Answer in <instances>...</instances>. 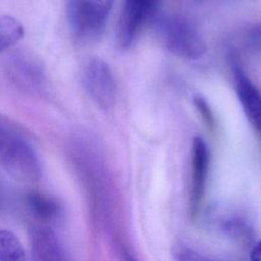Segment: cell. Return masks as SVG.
<instances>
[{"instance_id":"6da1fadb","label":"cell","mask_w":261,"mask_h":261,"mask_svg":"<svg viewBox=\"0 0 261 261\" xmlns=\"http://www.w3.org/2000/svg\"><path fill=\"white\" fill-rule=\"evenodd\" d=\"M0 164L14 177L35 181L41 176L39 158L22 132L0 116Z\"/></svg>"},{"instance_id":"7a4b0ae2","label":"cell","mask_w":261,"mask_h":261,"mask_svg":"<svg viewBox=\"0 0 261 261\" xmlns=\"http://www.w3.org/2000/svg\"><path fill=\"white\" fill-rule=\"evenodd\" d=\"M113 0H69L67 19L74 39L82 44L97 41L103 34Z\"/></svg>"},{"instance_id":"3957f363","label":"cell","mask_w":261,"mask_h":261,"mask_svg":"<svg viewBox=\"0 0 261 261\" xmlns=\"http://www.w3.org/2000/svg\"><path fill=\"white\" fill-rule=\"evenodd\" d=\"M161 34L167 49L185 59L196 60L206 52V43L189 19L173 15L161 22Z\"/></svg>"},{"instance_id":"277c9868","label":"cell","mask_w":261,"mask_h":261,"mask_svg":"<svg viewBox=\"0 0 261 261\" xmlns=\"http://www.w3.org/2000/svg\"><path fill=\"white\" fill-rule=\"evenodd\" d=\"M6 70L10 80L24 92L39 97L50 96L51 85L47 72L34 55L24 52L14 54L7 61Z\"/></svg>"},{"instance_id":"5b68a950","label":"cell","mask_w":261,"mask_h":261,"mask_svg":"<svg viewBox=\"0 0 261 261\" xmlns=\"http://www.w3.org/2000/svg\"><path fill=\"white\" fill-rule=\"evenodd\" d=\"M83 84L90 98L104 110L110 109L116 98V85L109 65L100 58L88 61L83 72Z\"/></svg>"},{"instance_id":"8992f818","label":"cell","mask_w":261,"mask_h":261,"mask_svg":"<svg viewBox=\"0 0 261 261\" xmlns=\"http://www.w3.org/2000/svg\"><path fill=\"white\" fill-rule=\"evenodd\" d=\"M159 0H125L118 24V42L128 47L156 9Z\"/></svg>"},{"instance_id":"52a82bcc","label":"cell","mask_w":261,"mask_h":261,"mask_svg":"<svg viewBox=\"0 0 261 261\" xmlns=\"http://www.w3.org/2000/svg\"><path fill=\"white\" fill-rule=\"evenodd\" d=\"M209 150L200 137L193 141L192 151V179L190 192V207L192 213H197L204 198L209 171Z\"/></svg>"},{"instance_id":"ba28073f","label":"cell","mask_w":261,"mask_h":261,"mask_svg":"<svg viewBox=\"0 0 261 261\" xmlns=\"http://www.w3.org/2000/svg\"><path fill=\"white\" fill-rule=\"evenodd\" d=\"M230 61L239 100L251 124L261 135V93L245 74L236 57L231 56Z\"/></svg>"},{"instance_id":"9c48e42d","label":"cell","mask_w":261,"mask_h":261,"mask_svg":"<svg viewBox=\"0 0 261 261\" xmlns=\"http://www.w3.org/2000/svg\"><path fill=\"white\" fill-rule=\"evenodd\" d=\"M31 261H69L55 233L47 226L37 225L31 233Z\"/></svg>"},{"instance_id":"30bf717a","label":"cell","mask_w":261,"mask_h":261,"mask_svg":"<svg viewBox=\"0 0 261 261\" xmlns=\"http://www.w3.org/2000/svg\"><path fill=\"white\" fill-rule=\"evenodd\" d=\"M28 206L32 213L39 219L51 221L58 217L60 214V205L54 199L39 194L33 193L28 196Z\"/></svg>"},{"instance_id":"8fae6325","label":"cell","mask_w":261,"mask_h":261,"mask_svg":"<svg viewBox=\"0 0 261 261\" xmlns=\"http://www.w3.org/2000/svg\"><path fill=\"white\" fill-rule=\"evenodd\" d=\"M23 35L24 29L16 18L0 14V53L18 43Z\"/></svg>"},{"instance_id":"7c38bea8","label":"cell","mask_w":261,"mask_h":261,"mask_svg":"<svg viewBox=\"0 0 261 261\" xmlns=\"http://www.w3.org/2000/svg\"><path fill=\"white\" fill-rule=\"evenodd\" d=\"M0 261H25L21 243L7 229H0Z\"/></svg>"},{"instance_id":"4fadbf2b","label":"cell","mask_w":261,"mask_h":261,"mask_svg":"<svg viewBox=\"0 0 261 261\" xmlns=\"http://www.w3.org/2000/svg\"><path fill=\"white\" fill-rule=\"evenodd\" d=\"M172 255L175 261H212L184 244L174 245Z\"/></svg>"},{"instance_id":"5bb4252c","label":"cell","mask_w":261,"mask_h":261,"mask_svg":"<svg viewBox=\"0 0 261 261\" xmlns=\"http://www.w3.org/2000/svg\"><path fill=\"white\" fill-rule=\"evenodd\" d=\"M194 103L197 107V109L199 110V112L201 113L205 123L210 127L213 128L214 127V117L212 114V111L209 107V105L207 104L206 100L202 97V96H195L194 98Z\"/></svg>"},{"instance_id":"9a60e30c","label":"cell","mask_w":261,"mask_h":261,"mask_svg":"<svg viewBox=\"0 0 261 261\" xmlns=\"http://www.w3.org/2000/svg\"><path fill=\"white\" fill-rule=\"evenodd\" d=\"M247 46L254 51H261V21L254 24L246 35Z\"/></svg>"},{"instance_id":"2e32d148","label":"cell","mask_w":261,"mask_h":261,"mask_svg":"<svg viewBox=\"0 0 261 261\" xmlns=\"http://www.w3.org/2000/svg\"><path fill=\"white\" fill-rule=\"evenodd\" d=\"M251 261H261V240L254 246L251 252Z\"/></svg>"},{"instance_id":"e0dca14e","label":"cell","mask_w":261,"mask_h":261,"mask_svg":"<svg viewBox=\"0 0 261 261\" xmlns=\"http://www.w3.org/2000/svg\"><path fill=\"white\" fill-rule=\"evenodd\" d=\"M124 261H136V260L134 259V257H133V256L125 255V257H124Z\"/></svg>"}]
</instances>
